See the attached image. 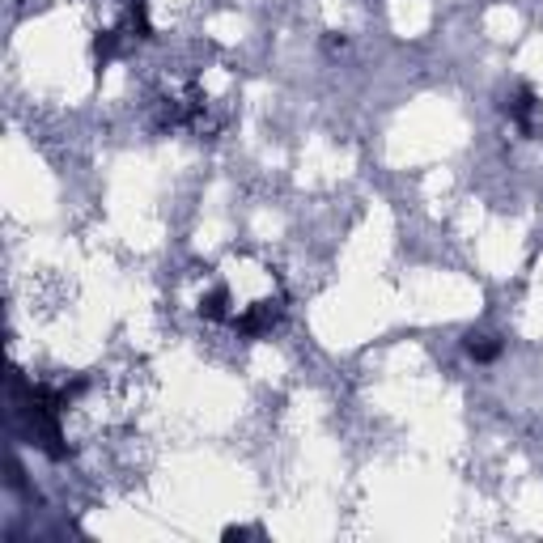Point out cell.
Listing matches in <instances>:
<instances>
[{
  "mask_svg": "<svg viewBox=\"0 0 543 543\" xmlns=\"http://www.w3.org/2000/svg\"><path fill=\"white\" fill-rule=\"evenodd\" d=\"M284 306L281 302H255V306H247L242 314H234V332L242 335V340H260V335H268L276 323H281Z\"/></svg>",
  "mask_w": 543,
  "mask_h": 543,
  "instance_id": "obj_1",
  "label": "cell"
},
{
  "mask_svg": "<svg viewBox=\"0 0 543 543\" xmlns=\"http://www.w3.org/2000/svg\"><path fill=\"white\" fill-rule=\"evenodd\" d=\"M501 335H488V332H471L467 340H463V353H467L476 365H493L497 357H501Z\"/></svg>",
  "mask_w": 543,
  "mask_h": 543,
  "instance_id": "obj_3",
  "label": "cell"
},
{
  "mask_svg": "<svg viewBox=\"0 0 543 543\" xmlns=\"http://www.w3.org/2000/svg\"><path fill=\"white\" fill-rule=\"evenodd\" d=\"M247 535H255V531H247V527H225L221 539H247Z\"/></svg>",
  "mask_w": 543,
  "mask_h": 543,
  "instance_id": "obj_5",
  "label": "cell"
},
{
  "mask_svg": "<svg viewBox=\"0 0 543 543\" xmlns=\"http://www.w3.org/2000/svg\"><path fill=\"white\" fill-rule=\"evenodd\" d=\"M535 111H539V98H535L531 86H518V94L506 102V115L514 119V128H518L522 136L535 132Z\"/></svg>",
  "mask_w": 543,
  "mask_h": 543,
  "instance_id": "obj_2",
  "label": "cell"
},
{
  "mask_svg": "<svg viewBox=\"0 0 543 543\" xmlns=\"http://www.w3.org/2000/svg\"><path fill=\"white\" fill-rule=\"evenodd\" d=\"M200 314H204V319H230V289H225V284H217V289H209V293L200 297Z\"/></svg>",
  "mask_w": 543,
  "mask_h": 543,
  "instance_id": "obj_4",
  "label": "cell"
}]
</instances>
